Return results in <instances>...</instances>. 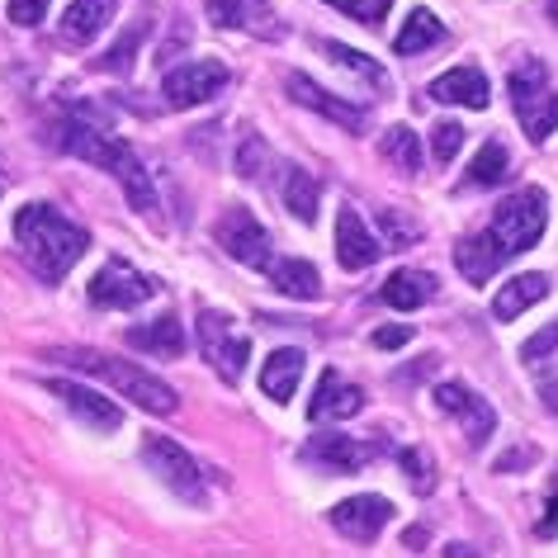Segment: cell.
<instances>
[{"label":"cell","mask_w":558,"mask_h":558,"mask_svg":"<svg viewBox=\"0 0 558 558\" xmlns=\"http://www.w3.org/2000/svg\"><path fill=\"white\" fill-rule=\"evenodd\" d=\"M544 204L549 199H544V190H535V185L507 194V199L497 204L493 222H487L483 232H473L469 242H459V251H454L459 275H464L469 284H487L511 256L535 246L544 236V222H549V208Z\"/></svg>","instance_id":"6da1fadb"},{"label":"cell","mask_w":558,"mask_h":558,"mask_svg":"<svg viewBox=\"0 0 558 558\" xmlns=\"http://www.w3.org/2000/svg\"><path fill=\"white\" fill-rule=\"evenodd\" d=\"M10 236H15L24 265H29L38 279H48V284H58V279L72 270V265L86 256V246H90L86 228L66 222L52 204H24L15 214V228H10Z\"/></svg>","instance_id":"7a4b0ae2"},{"label":"cell","mask_w":558,"mask_h":558,"mask_svg":"<svg viewBox=\"0 0 558 558\" xmlns=\"http://www.w3.org/2000/svg\"><path fill=\"white\" fill-rule=\"evenodd\" d=\"M62 147H66V151H76L81 161H90V166H100V171L114 175L137 214H157V190H151V180H147V171H143V161H137L133 151L119 143V137H109L105 129H90V123H81V119H76V123H66Z\"/></svg>","instance_id":"3957f363"},{"label":"cell","mask_w":558,"mask_h":558,"mask_svg":"<svg viewBox=\"0 0 558 558\" xmlns=\"http://www.w3.org/2000/svg\"><path fill=\"white\" fill-rule=\"evenodd\" d=\"M52 360H58V365H72L81 374H95V379H105L114 393L137 402V408L151 412V416H171L175 412L171 388H166L157 374H147L143 365H133V360H114L105 351H52Z\"/></svg>","instance_id":"277c9868"},{"label":"cell","mask_w":558,"mask_h":558,"mask_svg":"<svg viewBox=\"0 0 558 558\" xmlns=\"http://www.w3.org/2000/svg\"><path fill=\"white\" fill-rule=\"evenodd\" d=\"M511 105H515V119L525 123L530 143H544L554 129H558V90H549V72H544L539 58H525L521 66H511Z\"/></svg>","instance_id":"5b68a950"},{"label":"cell","mask_w":558,"mask_h":558,"mask_svg":"<svg viewBox=\"0 0 558 558\" xmlns=\"http://www.w3.org/2000/svg\"><path fill=\"white\" fill-rule=\"evenodd\" d=\"M228 81H232V72L222 62H214V58L180 62V66H171V72L161 76V100L171 109H194V105L218 100V95L228 90Z\"/></svg>","instance_id":"8992f818"},{"label":"cell","mask_w":558,"mask_h":558,"mask_svg":"<svg viewBox=\"0 0 558 558\" xmlns=\"http://www.w3.org/2000/svg\"><path fill=\"white\" fill-rule=\"evenodd\" d=\"M199 345H204V360H208V365L222 374V384H242L251 341H246V331L232 327L228 313L199 308Z\"/></svg>","instance_id":"52a82bcc"},{"label":"cell","mask_w":558,"mask_h":558,"mask_svg":"<svg viewBox=\"0 0 558 558\" xmlns=\"http://www.w3.org/2000/svg\"><path fill=\"white\" fill-rule=\"evenodd\" d=\"M218 246L228 251L232 260H242L246 270H270L275 265V251H270V232L256 222L251 208H228V214L218 218Z\"/></svg>","instance_id":"ba28073f"},{"label":"cell","mask_w":558,"mask_h":558,"mask_svg":"<svg viewBox=\"0 0 558 558\" xmlns=\"http://www.w3.org/2000/svg\"><path fill=\"white\" fill-rule=\"evenodd\" d=\"M143 459L151 464V473L171 487V493L180 497V501H190V507H199L204 501V469L194 464V459L180 450L175 440H166V436H147V445H143Z\"/></svg>","instance_id":"9c48e42d"},{"label":"cell","mask_w":558,"mask_h":558,"mask_svg":"<svg viewBox=\"0 0 558 558\" xmlns=\"http://www.w3.org/2000/svg\"><path fill=\"white\" fill-rule=\"evenodd\" d=\"M157 299V279H147L143 270H133L129 260H105L100 275L90 279V303L95 308H119L129 313L137 303Z\"/></svg>","instance_id":"30bf717a"},{"label":"cell","mask_w":558,"mask_h":558,"mask_svg":"<svg viewBox=\"0 0 558 558\" xmlns=\"http://www.w3.org/2000/svg\"><path fill=\"white\" fill-rule=\"evenodd\" d=\"M436 408H440L445 416H454L473 450H478V445H487V436L497 430L493 402L478 398V393H473V388H464V384H440V388H436Z\"/></svg>","instance_id":"8fae6325"},{"label":"cell","mask_w":558,"mask_h":558,"mask_svg":"<svg viewBox=\"0 0 558 558\" xmlns=\"http://www.w3.org/2000/svg\"><path fill=\"white\" fill-rule=\"evenodd\" d=\"M44 388H48V393L62 402L66 412L76 416L81 426H90V430H119V426H123V412H119V408H114V402H109V398H100V393H95L90 384H72V379H48Z\"/></svg>","instance_id":"7c38bea8"},{"label":"cell","mask_w":558,"mask_h":558,"mask_svg":"<svg viewBox=\"0 0 558 558\" xmlns=\"http://www.w3.org/2000/svg\"><path fill=\"white\" fill-rule=\"evenodd\" d=\"M388 521H393V501H388V497H374V493L345 497V501H337V507H331V525H337L345 539H355V544L379 539V530H384Z\"/></svg>","instance_id":"4fadbf2b"},{"label":"cell","mask_w":558,"mask_h":558,"mask_svg":"<svg viewBox=\"0 0 558 558\" xmlns=\"http://www.w3.org/2000/svg\"><path fill=\"white\" fill-rule=\"evenodd\" d=\"M374 454H379V445H365L355 436H337V430H323V436H313L303 445V459H313V464H323L331 473H355V469H365Z\"/></svg>","instance_id":"5bb4252c"},{"label":"cell","mask_w":558,"mask_h":558,"mask_svg":"<svg viewBox=\"0 0 558 558\" xmlns=\"http://www.w3.org/2000/svg\"><path fill=\"white\" fill-rule=\"evenodd\" d=\"M208 5V20L218 24V29H246L256 38H279L284 29L275 24V10L265 5V0H204Z\"/></svg>","instance_id":"9a60e30c"},{"label":"cell","mask_w":558,"mask_h":558,"mask_svg":"<svg viewBox=\"0 0 558 558\" xmlns=\"http://www.w3.org/2000/svg\"><path fill=\"white\" fill-rule=\"evenodd\" d=\"M384 256V242L365 228V218L355 214V208H341L337 214V260L345 270H365Z\"/></svg>","instance_id":"2e32d148"},{"label":"cell","mask_w":558,"mask_h":558,"mask_svg":"<svg viewBox=\"0 0 558 558\" xmlns=\"http://www.w3.org/2000/svg\"><path fill=\"white\" fill-rule=\"evenodd\" d=\"M289 95H294L303 109H313V114H323V119H331V123H341V129H351V133L365 129V109L337 100V95L323 90V86H317V81H308V76H289Z\"/></svg>","instance_id":"e0dca14e"},{"label":"cell","mask_w":558,"mask_h":558,"mask_svg":"<svg viewBox=\"0 0 558 558\" xmlns=\"http://www.w3.org/2000/svg\"><path fill=\"white\" fill-rule=\"evenodd\" d=\"M360 408H365V393H360L355 384H345L337 369H323V379H317V393L308 402V416L313 422H331V416H355Z\"/></svg>","instance_id":"ac0fdd59"},{"label":"cell","mask_w":558,"mask_h":558,"mask_svg":"<svg viewBox=\"0 0 558 558\" xmlns=\"http://www.w3.org/2000/svg\"><path fill=\"white\" fill-rule=\"evenodd\" d=\"M430 100L440 105H464V109H487V76L478 66H454V72H445L430 81Z\"/></svg>","instance_id":"d6986e66"},{"label":"cell","mask_w":558,"mask_h":558,"mask_svg":"<svg viewBox=\"0 0 558 558\" xmlns=\"http://www.w3.org/2000/svg\"><path fill=\"white\" fill-rule=\"evenodd\" d=\"M539 299H549V275H515V279H507V284L497 289L493 317L497 323H511V317H521L525 308H535Z\"/></svg>","instance_id":"ffe728a7"},{"label":"cell","mask_w":558,"mask_h":558,"mask_svg":"<svg viewBox=\"0 0 558 558\" xmlns=\"http://www.w3.org/2000/svg\"><path fill=\"white\" fill-rule=\"evenodd\" d=\"M379 299L388 303V308H398V313L426 308V303L436 299V275H426V270H398V275L384 279Z\"/></svg>","instance_id":"44dd1931"},{"label":"cell","mask_w":558,"mask_h":558,"mask_svg":"<svg viewBox=\"0 0 558 558\" xmlns=\"http://www.w3.org/2000/svg\"><path fill=\"white\" fill-rule=\"evenodd\" d=\"M303 365H308V355L303 351H275L270 360H265L260 369V393L275 398V402H289L294 398V388L303 379Z\"/></svg>","instance_id":"7402d4cb"},{"label":"cell","mask_w":558,"mask_h":558,"mask_svg":"<svg viewBox=\"0 0 558 558\" xmlns=\"http://www.w3.org/2000/svg\"><path fill=\"white\" fill-rule=\"evenodd\" d=\"M109 20H114V0H76L62 15V38L90 44V38H100L109 29Z\"/></svg>","instance_id":"603a6c76"},{"label":"cell","mask_w":558,"mask_h":558,"mask_svg":"<svg viewBox=\"0 0 558 558\" xmlns=\"http://www.w3.org/2000/svg\"><path fill=\"white\" fill-rule=\"evenodd\" d=\"M275 279V289L279 294H289V299H317L323 294V275H317V265H308V260H275L270 270H265Z\"/></svg>","instance_id":"cb8c5ba5"},{"label":"cell","mask_w":558,"mask_h":558,"mask_svg":"<svg viewBox=\"0 0 558 558\" xmlns=\"http://www.w3.org/2000/svg\"><path fill=\"white\" fill-rule=\"evenodd\" d=\"M129 345L133 351H151V355H180L185 351V331L175 317H157V323L129 327Z\"/></svg>","instance_id":"d4e9b609"},{"label":"cell","mask_w":558,"mask_h":558,"mask_svg":"<svg viewBox=\"0 0 558 558\" xmlns=\"http://www.w3.org/2000/svg\"><path fill=\"white\" fill-rule=\"evenodd\" d=\"M440 38H445V24L430 15V10H412L408 24H402V34L393 38V52H398V58H416V52L436 48Z\"/></svg>","instance_id":"484cf974"},{"label":"cell","mask_w":558,"mask_h":558,"mask_svg":"<svg viewBox=\"0 0 558 558\" xmlns=\"http://www.w3.org/2000/svg\"><path fill=\"white\" fill-rule=\"evenodd\" d=\"M284 208L299 222H317V180L303 166H289V175H284Z\"/></svg>","instance_id":"4316f807"},{"label":"cell","mask_w":558,"mask_h":558,"mask_svg":"<svg viewBox=\"0 0 558 558\" xmlns=\"http://www.w3.org/2000/svg\"><path fill=\"white\" fill-rule=\"evenodd\" d=\"M507 166H511L507 147H501L497 137H493V143H483V151H478V157H473V166H469V175H464V180H469L473 190L497 185V180H507Z\"/></svg>","instance_id":"83f0119b"},{"label":"cell","mask_w":558,"mask_h":558,"mask_svg":"<svg viewBox=\"0 0 558 558\" xmlns=\"http://www.w3.org/2000/svg\"><path fill=\"white\" fill-rule=\"evenodd\" d=\"M379 147H384V157L393 161L398 171H408V175L422 171V143H416L412 129H402V123H398V129H388Z\"/></svg>","instance_id":"f1b7e54d"},{"label":"cell","mask_w":558,"mask_h":558,"mask_svg":"<svg viewBox=\"0 0 558 558\" xmlns=\"http://www.w3.org/2000/svg\"><path fill=\"white\" fill-rule=\"evenodd\" d=\"M317 48H323V52H327V58L337 62V66H345V72L365 76L369 86H384V81H388V76H384V66L374 62V58H365V52H355V48H345V44H331V38H323V44H317Z\"/></svg>","instance_id":"f546056e"},{"label":"cell","mask_w":558,"mask_h":558,"mask_svg":"<svg viewBox=\"0 0 558 558\" xmlns=\"http://www.w3.org/2000/svg\"><path fill=\"white\" fill-rule=\"evenodd\" d=\"M327 5H337L341 15H351L360 24H379L388 10H393V0H327Z\"/></svg>","instance_id":"4dcf8cb0"},{"label":"cell","mask_w":558,"mask_h":558,"mask_svg":"<svg viewBox=\"0 0 558 558\" xmlns=\"http://www.w3.org/2000/svg\"><path fill=\"white\" fill-rule=\"evenodd\" d=\"M459 147H464V129H459V123H436V129H430V151H436V161H454Z\"/></svg>","instance_id":"1f68e13d"},{"label":"cell","mask_w":558,"mask_h":558,"mask_svg":"<svg viewBox=\"0 0 558 558\" xmlns=\"http://www.w3.org/2000/svg\"><path fill=\"white\" fill-rule=\"evenodd\" d=\"M402 469H408V478H412L416 493H430V487H436V469H430L426 450H402Z\"/></svg>","instance_id":"d6a6232c"},{"label":"cell","mask_w":558,"mask_h":558,"mask_svg":"<svg viewBox=\"0 0 558 558\" xmlns=\"http://www.w3.org/2000/svg\"><path fill=\"white\" fill-rule=\"evenodd\" d=\"M549 355H558V323L544 327L539 337H530V341L521 345V360H525V365H544Z\"/></svg>","instance_id":"836d02e7"},{"label":"cell","mask_w":558,"mask_h":558,"mask_svg":"<svg viewBox=\"0 0 558 558\" xmlns=\"http://www.w3.org/2000/svg\"><path fill=\"white\" fill-rule=\"evenodd\" d=\"M535 535H539V539H554V535H558V473L549 478V497H544V515H539Z\"/></svg>","instance_id":"e575fe53"},{"label":"cell","mask_w":558,"mask_h":558,"mask_svg":"<svg viewBox=\"0 0 558 558\" xmlns=\"http://www.w3.org/2000/svg\"><path fill=\"white\" fill-rule=\"evenodd\" d=\"M48 5L52 0H10V20L24 24V29H34V24L48 15Z\"/></svg>","instance_id":"d590c367"},{"label":"cell","mask_w":558,"mask_h":558,"mask_svg":"<svg viewBox=\"0 0 558 558\" xmlns=\"http://www.w3.org/2000/svg\"><path fill=\"white\" fill-rule=\"evenodd\" d=\"M265 161V147H260V137H246V147L236 151V175H246V180H256L260 171L256 166Z\"/></svg>","instance_id":"8d00e7d4"},{"label":"cell","mask_w":558,"mask_h":558,"mask_svg":"<svg viewBox=\"0 0 558 558\" xmlns=\"http://www.w3.org/2000/svg\"><path fill=\"white\" fill-rule=\"evenodd\" d=\"M137 38H143V29H137V34H129V38H119V44H114V52H109V58H105L100 66H109V72H123V66H133Z\"/></svg>","instance_id":"74e56055"},{"label":"cell","mask_w":558,"mask_h":558,"mask_svg":"<svg viewBox=\"0 0 558 558\" xmlns=\"http://www.w3.org/2000/svg\"><path fill=\"white\" fill-rule=\"evenodd\" d=\"M408 341H412L408 327H384V331H374V345H379V351H398V345H408Z\"/></svg>","instance_id":"f35d334b"},{"label":"cell","mask_w":558,"mask_h":558,"mask_svg":"<svg viewBox=\"0 0 558 558\" xmlns=\"http://www.w3.org/2000/svg\"><path fill=\"white\" fill-rule=\"evenodd\" d=\"M384 228H388V236H393V242H412V236H416V228H408V222H402L393 208L384 214Z\"/></svg>","instance_id":"ab89813d"},{"label":"cell","mask_w":558,"mask_h":558,"mask_svg":"<svg viewBox=\"0 0 558 558\" xmlns=\"http://www.w3.org/2000/svg\"><path fill=\"white\" fill-rule=\"evenodd\" d=\"M539 398H544V408L558 416V374H544L539 379Z\"/></svg>","instance_id":"60d3db41"}]
</instances>
